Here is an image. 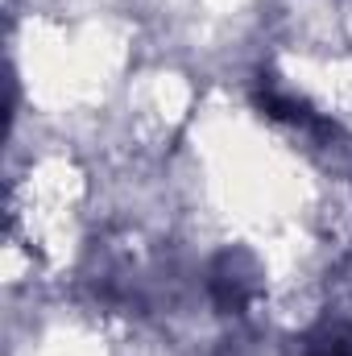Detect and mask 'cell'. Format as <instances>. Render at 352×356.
I'll return each mask as SVG.
<instances>
[{
  "label": "cell",
  "instance_id": "1",
  "mask_svg": "<svg viewBox=\"0 0 352 356\" xmlns=\"http://www.w3.org/2000/svg\"><path fill=\"white\" fill-rule=\"evenodd\" d=\"M307 356H352V332L349 327H319L307 340Z\"/></svg>",
  "mask_w": 352,
  "mask_h": 356
}]
</instances>
